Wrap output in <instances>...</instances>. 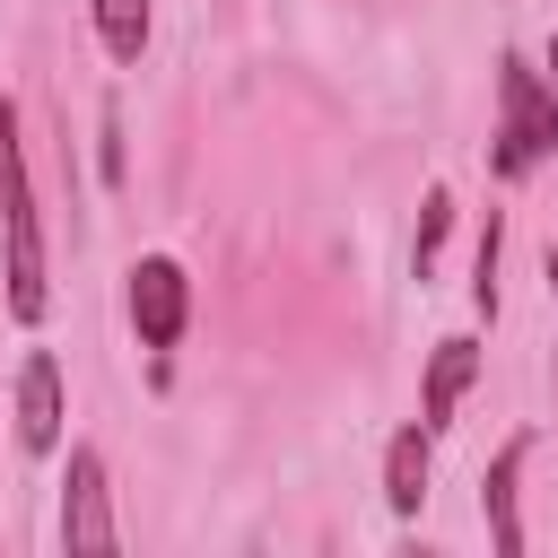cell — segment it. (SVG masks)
Masks as SVG:
<instances>
[{"label": "cell", "mask_w": 558, "mask_h": 558, "mask_svg": "<svg viewBox=\"0 0 558 558\" xmlns=\"http://www.w3.org/2000/svg\"><path fill=\"white\" fill-rule=\"evenodd\" d=\"M0 279H9V323H44L52 314V262H44V209H35V166H26V131L17 105L0 96Z\"/></svg>", "instance_id": "cell-1"}, {"label": "cell", "mask_w": 558, "mask_h": 558, "mask_svg": "<svg viewBox=\"0 0 558 558\" xmlns=\"http://www.w3.org/2000/svg\"><path fill=\"white\" fill-rule=\"evenodd\" d=\"M558 157V87L532 52H497V131H488V174L523 183Z\"/></svg>", "instance_id": "cell-2"}, {"label": "cell", "mask_w": 558, "mask_h": 558, "mask_svg": "<svg viewBox=\"0 0 558 558\" xmlns=\"http://www.w3.org/2000/svg\"><path fill=\"white\" fill-rule=\"evenodd\" d=\"M122 305H131V331H140V349H174L183 331H192V279H183V262L174 253H140L131 262V288H122Z\"/></svg>", "instance_id": "cell-3"}, {"label": "cell", "mask_w": 558, "mask_h": 558, "mask_svg": "<svg viewBox=\"0 0 558 558\" xmlns=\"http://www.w3.org/2000/svg\"><path fill=\"white\" fill-rule=\"evenodd\" d=\"M61 549H122L113 480H105L96 445H70V471H61Z\"/></svg>", "instance_id": "cell-4"}, {"label": "cell", "mask_w": 558, "mask_h": 558, "mask_svg": "<svg viewBox=\"0 0 558 558\" xmlns=\"http://www.w3.org/2000/svg\"><path fill=\"white\" fill-rule=\"evenodd\" d=\"M532 427L523 436H506L497 453H488V471H480V514H488V549L497 558H523L532 549V532H523V462H532Z\"/></svg>", "instance_id": "cell-5"}, {"label": "cell", "mask_w": 558, "mask_h": 558, "mask_svg": "<svg viewBox=\"0 0 558 558\" xmlns=\"http://www.w3.org/2000/svg\"><path fill=\"white\" fill-rule=\"evenodd\" d=\"M9 418H17V445H26V453H61L70 401H61V357H52V349H26L17 392H9Z\"/></svg>", "instance_id": "cell-6"}, {"label": "cell", "mask_w": 558, "mask_h": 558, "mask_svg": "<svg viewBox=\"0 0 558 558\" xmlns=\"http://www.w3.org/2000/svg\"><path fill=\"white\" fill-rule=\"evenodd\" d=\"M471 375H480V340H471V331H445V340L427 349V384H418V418H427L436 436L453 427V410H462Z\"/></svg>", "instance_id": "cell-7"}, {"label": "cell", "mask_w": 558, "mask_h": 558, "mask_svg": "<svg viewBox=\"0 0 558 558\" xmlns=\"http://www.w3.org/2000/svg\"><path fill=\"white\" fill-rule=\"evenodd\" d=\"M427 480H436V427L410 418V427H392V445H384V506L410 523V514L427 506Z\"/></svg>", "instance_id": "cell-8"}, {"label": "cell", "mask_w": 558, "mask_h": 558, "mask_svg": "<svg viewBox=\"0 0 558 558\" xmlns=\"http://www.w3.org/2000/svg\"><path fill=\"white\" fill-rule=\"evenodd\" d=\"M87 17H96V44H105V61H113V70H140V52H148V26H157V0H87Z\"/></svg>", "instance_id": "cell-9"}, {"label": "cell", "mask_w": 558, "mask_h": 558, "mask_svg": "<svg viewBox=\"0 0 558 558\" xmlns=\"http://www.w3.org/2000/svg\"><path fill=\"white\" fill-rule=\"evenodd\" d=\"M445 227H453V192H445V183H427V201H418V244H410L418 279L436 270V244H445Z\"/></svg>", "instance_id": "cell-10"}, {"label": "cell", "mask_w": 558, "mask_h": 558, "mask_svg": "<svg viewBox=\"0 0 558 558\" xmlns=\"http://www.w3.org/2000/svg\"><path fill=\"white\" fill-rule=\"evenodd\" d=\"M497 253H506V218L488 209V227H480V253H471V305H480V314H497Z\"/></svg>", "instance_id": "cell-11"}, {"label": "cell", "mask_w": 558, "mask_h": 558, "mask_svg": "<svg viewBox=\"0 0 558 558\" xmlns=\"http://www.w3.org/2000/svg\"><path fill=\"white\" fill-rule=\"evenodd\" d=\"M105 183H122V122H113V105H105Z\"/></svg>", "instance_id": "cell-12"}, {"label": "cell", "mask_w": 558, "mask_h": 558, "mask_svg": "<svg viewBox=\"0 0 558 558\" xmlns=\"http://www.w3.org/2000/svg\"><path fill=\"white\" fill-rule=\"evenodd\" d=\"M541 70H549V87H558V35H549V52H541Z\"/></svg>", "instance_id": "cell-13"}, {"label": "cell", "mask_w": 558, "mask_h": 558, "mask_svg": "<svg viewBox=\"0 0 558 558\" xmlns=\"http://www.w3.org/2000/svg\"><path fill=\"white\" fill-rule=\"evenodd\" d=\"M549 296H558V244H549Z\"/></svg>", "instance_id": "cell-14"}]
</instances>
